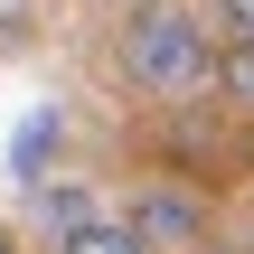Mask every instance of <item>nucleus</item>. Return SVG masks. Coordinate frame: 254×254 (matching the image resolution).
<instances>
[{
	"label": "nucleus",
	"mask_w": 254,
	"mask_h": 254,
	"mask_svg": "<svg viewBox=\"0 0 254 254\" xmlns=\"http://www.w3.org/2000/svg\"><path fill=\"white\" fill-rule=\"evenodd\" d=\"M132 236L151 254H198L207 245V198H198L189 179H151V189L132 198Z\"/></svg>",
	"instance_id": "2"
},
{
	"label": "nucleus",
	"mask_w": 254,
	"mask_h": 254,
	"mask_svg": "<svg viewBox=\"0 0 254 254\" xmlns=\"http://www.w3.org/2000/svg\"><path fill=\"white\" fill-rule=\"evenodd\" d=\"M57 254H151V245L132 236V217H104V207H94L85 226H66V236H57Z\"/></svg>",
	"instance_id": "3"
},
{
	"label": "nucleus",
	"mask_w": 254,
	"mask_h": 254,
	"mask_svg": "<svg viewBox=\"0 0 254 254\" xmlns=\"http://www.w3.org/2000/svg\"><path fill=\"white\" fill-rule=\"evenodd\" d=\"M217 104L226 113H254V47H236V38L217 47Z\"/></svg>",
	"instance_id": "4"
},
{
	"label": "nucleus",
	"mask_w": 254,
	"mask_h": 254,
	"mask_svg": "<svg viewBox=\"0 0 254 254\" xmlns=\"http://www.w3.org/2000/svg\"><path fill=\"white\" fill-rule=\"evenodd\" d=\"M113 66H123L132 94H151V104H170V113L198 104V94H217V38H207V19L179 9V0H132L123 28H113Z\"/></svg>",
	"instance_id": "1"
},
{
	"label": "nucleus",
	"mask_w": 254,
	"mask_h": 254,
	"mask_svg": "<svg viewBox=\"0 0 254 254\" xmlns=\"http://www.w3.org/2000/svg\"><path fill=\"white\" fill-rule=\"evenodd\" d=\"M0 254H19V236H9V226H0Z\"/></svg>",
	"instance_id": "6"
},
{
	"label": "nucleus",
	"mask_w": 254,
	"mask_h": 254,
	"mask_svg": "<svg viewBox=\"0 0 254 254\" xmlns=\"http://www.w3.org/2000/svg\"><path fill=\"white\" fill-rule=\"evenodd\" d=\"M0 9H19V0H0Z\"/></svg>",
	"instance_id": "7"
},
{
	"label": "nucleus",
	"mask_w": 254,
	"mask_h": 254,
	"mask_svg": "<svg viewBox=\"0 0 254 254\" xmlns=\"http://www.w3.org/2000/svg\"><path fill=\"white\" fill-rule=\"evenodd\" d=\"M217 28H226L236 47H254V0H217Z\"/></svg>",
	"instance_id": "5"
}]
</instances>
